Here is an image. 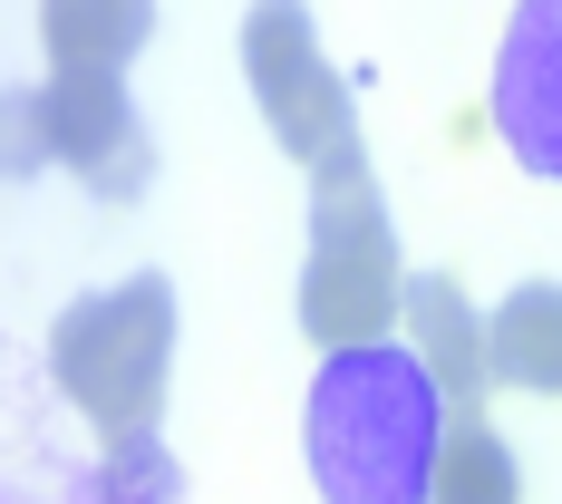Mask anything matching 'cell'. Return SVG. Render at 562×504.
Wrapping results in <instances>:
<instances>
[{
	"instance_id": "6da1fadb",
	"label": "cell",
	"mask_w": 562,
	"mask_h": 504,
	"mask_svg": "<svg viewBox=\"0 0 562 504\" xmlns=\"http://www.w3.org/2000/svg\"><path fill=\"white\" fill-rule=\"evenodd\" d=\"M447 389L407 339L321 349V379L301 397V456L321 504H427L447 456Z\"/></svg>"
},
{
	"instance_id": "7a4b0ae2",
	"label": "cell",
	"mask_w": 562,
	"mask_h": 504,
	"mask_svg": "<svg viewBox=\"0 0 562 504\" xmlns=\"http://www.w3.org/2000/svg\"><path fill=\"white\" fill-rule=\"evenodd\" d=\"M407 262H397V224L379 204L369 146L349 136L311 166V253H301V331L311 349H359L389 339L407 311Z\"/></svg>"
},
{
	"instance_id": "3957f363",
	"label": "cell",
	"mask_w": 562,
	"mask_h": 504,
	"mask_svg": "<svg viewBox=\"0 0 562 504\" xmlns=\"http://www.w3.org/2000/svg\"><path fill=\"white\" fill-rule=\"evenodd\" d=\"M49 379L98 437L156 427L166 389H175V281L136 272V281H116V291L68 301L58 331H49Z\"/></svg>"
},
{
	"instance_id": "277c9868",
	"label": "cell",
	"mask_w": 562,
	"mask_h": 504,
	"mask_svg": "<svg viewBox=\"0 0 562 504\" xmlns=\"http://www.w3.org/2000/svg\"><path fill=\"white\" fill-rule=\"evenodd\" d=\"M243 78H252V98H262V126L281 136V156H301V166H321L330 146L359 136L349 78L330 68L321 20H311L301 0H252V10H243Z\"/></svg>"
},
{
	"instance_id": "5b68a950",
	"label": "cell",
	"mask_w": 562,
	"mask_h": 504,
	"mask_svg": "<svg viewBox=\"0 0 562 504\" xmlns=\"http://www.w3.org/2000/svg\"><path fill=\"white\" fill-rule=\"evenodd\" d=\"M40 136H49V166L88 175L108 204H136L146 194V126H136V98L116 68H49L40 78Z\"/></svg>"
},
{
	"instance_id": "8992f818",
	"label": "cell",
	"mask_w": 562,
	"mask_h": 504,
	"mask_svg": "<svg viewBox=\"0 0 562 504\" xmlns=\"http://www.w3.org/2000/svg\"><path fill=\"white\" fill-rule=\"evenodd\" d=\"M485 116H495V136L524 175L562 184V0H514Z\"/></svg>"
},
{
	"instance_id": "52a82bcc",
	"label": "cell",
	"mask_w": 562,
	"mask_h": 504,
	"mask_svg": "<svg viewBox=\"0 0 562 504\" xmlns=\"http://www.w3.org/2000/svg\"><path fill=\"white\" fill-rule=\"evenodd\" d=\"M397 339L437 369L447 407H485V389H495V311H475L465 281L417 272L407 281V311H397Z\"/></svg>"
},
{
	"instance_id": "ba28073f",
	"label": "cell",
	"mask_w": 562,
	"mask_h": 504,
	"mask_svg": "<svg viewBox=\"0 0 562 504\" xmlns=\"http://www.w3.org/2000/svg\"><path fill=\"white\" fill-rule=\"evenodd\" d=\"M156 40V0H40V49L49 68H116Z\"/></svg>"
},
{
	"instance_id": "9c48e42d",
	"label": "cell",
	"mask_w": 562,
	"mask_h": 504,
	"mask_svg": "<svg viewBox=\"0 0 562 504\" xmlns=\"http://www.w3.org/2000/svg\"><path fill=\"white\" fill-rule=\"evenodd\" d=\"M495 379L524 397H562V281H514L495 301Z\"/></svg>"
},
{
	"instance_id": "30bf717a",
	"label": "cell",
	"mask_w": 562,
	"mask_h": 504,
	"mask_svg": "<svg viewBox=\"0 0 562 504\" xmlns=\"http://www.w3.org/2000/svg\"><path fill=\"white\" fill-rule=\"evenodd\" d=\"M427 504H524V466L495 437L485 407H456L447 417V456H437V495Z\"/></svg>"
},
{
	"instance_id": "8fae6325",
	"label": "cell",
	"mask_w": 562,
	"mask_h": 504,
	"mask_svg": "<svg viewBox=\"0 0 562 504\" xmlns=\"http://www.w3.org/2000/svg\"><path fill=\"white\" fill-rule=\"evenodd\" d=\"M88 504H184V475H175V456L156 447V427L108 437L98 475H88Z\"/></svg>"
},
{
	"instance_id": "7c38bea8",
	"label": "cell",
	"mask_w": 562,
	"mask_h": 504,
	"mask_svg": "<svg viewBox=\"0 0 562 504\" xmlns=\"http://www.w3.org/2000/svg\"><path fill=\"white\" fill-rule=\"evenodd\" d=\"M0 146H10V175H40V166H49V136H40V88H10V126H0Z\"/></svg>"
}]
</instances>
